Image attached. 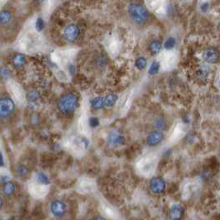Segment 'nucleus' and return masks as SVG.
<instances>
[{"label": "nucleus", "instance_id": "obj_9", "mask_svg": "<svg viewBox=\"0 0 220 220\" xmlns=\"http://www.w3.org/2000/svg\"><path fill=\"white\" fill-rule=\"evenodd\" d=\"M108 142L111 147H118L123 142V137L119 131L113 130L109 132L108 136Z\"/></svg>", "mask_w": 220, "mask_h": 220}, {"label": "nucleus", "instance_id": "obj_17", "mask_svg": "<svg viewBox=\"0 0 220 220\" xmlns=\"http://www.w3.org/2000/svg\"><path fill=\"white\" fill-rule=\"evenodd\" d=\"M15 185L12 182H6L2 187V194L6 196H11L14 194Z\"/></svg>", "mask_w": 220, "mask_h": 220}, {"label": "nucleus", "instance_id": "obj_24", "mask_svg": "<svg viewBox=\"0 0 220 220\" xmlns=\"http://www.w3.org/2000/svg\"><path fill=\"white\" fill-rule=\"evenodd\" d=\"M104 212H105V213L108 215L109 218H114V219H115V218H118L116 211L114 210V208H112V207H110V206L109 205H105L104 206Z\"/></svg>", "mask_w": 220, "mask_h": 220}, {"label": "nucleus", "instance_id": "obj_33", "mask_svg": "<svg viewBox=\"0 0 220 220\" xmlns=\"http://www.w3.org/2000/svg\"><path fill=\"white\" fill-rule=\"evenodd\" d=\"M132 99H129L128 98V100H127V101H126V103L124 104V106H123V109H124V113H126V112L128 111V109L130 108V105H131V103H132Z\"/></svg>", "mask_w": 220, "mask_h": 220}, {"label": "nucleus", "instance_id": "obj_18", "mask_svg": "<svg viewBox=\"0 0 220 220\" xmlns=\"http://www.w3.org/2000/svg\"><path fill=\"white\" fill-rule=\"evenodd\" d=\"M194 190V186L191 182H187L183 185L182 188V195L183 197L186 199L188 197L191 195L193 191Z\"/></svg>", "mask_w": 220, "mask_h": 220}, {"label": "nucleus", "instance_id": "obj_14", "mask_svg": "<svg viewBox=\"0 0 220 220\" xmlns=\"http://www.w3.org/2000/svg\"><path fill=\"white\" fill-rule=\"evenodd\" d=\"M170 217L172 219H180L183 213V207L179 203H174L170 209Z\"/></svg>", "mask_w": 220, "mask_h": 220}, {"label": "nucleus", "instance_id": "obj_10", "mask_svg": "<svg viewBox=\"0 0 220 220\" xmlns=\"http://www.w3.org/2000/svg\"><path fill=\"white\" fill-rule=\"evenodd\" d=\"M150 188L154 194H161L166 189V184L160 178H155L150 183Z\"/></svg>", "mask_w": 220, "mask_h": 220}, {"label": "nucleus", "instance_id": "obj_3", "mask_svg": "<svg viewBox=\"0 0 220 220\" xmlns=\"http://www.w3.org/2000/svg\"><path fill=\"white\" fill-rule=\"evenodd\" d=\"M77 106V98L72 94L63 95L58 101V109L65 114H72Z\"/></svg>", "mask_w": 220, "mask_h": 220}, {"label": "nucleus", "instance_id": "obj_21", "mask_svg": "<svg viewBox=\"0 0 220 220\" xmlns=\"http://www.w3.org/2000/svg\"><path fill=\"white\" fill-rule=\"evenodd\" d=\"M118 100V96L114 94H110L104 99V104L108 107L113 106Z\"/></svg>", "mask_w": 220, "mask_h": 220}, {"label": "nucleus", "instance_id": "obj_31", "mask_svg": "<svg viewBox=\"0 0 220 220\" xmlns=\"http://www.w3.org/2000/svg\"><path fill=\"white\" fill-rule=\"evenodd\" d=\"M10 75L9 71L7 68L0 69V77L2 79H7Z\"/></svg>", "mask_w": 220, "mask_h": 220}, {"label": "nucleus", "instance_id": "obj_30", "mask_svg": "<svg viewBox=\"0 0 220 220\" xmlns=\"http://www.w3.org/2000/svg\"><path fill=\"white\" fill-rule=\"evenodd\" d=\"M45 27V23H44V21L42 17H38L37 19V22H36V29L37 30L38 32L42 31L43 28Z\"/></svg>", "mask_w": 220, "mask_h": 220}, {"label": "nucleus", "instance_id": "obj_16", "mask_svg": "<svg viewBox=\"0 0 220 220\" xmlns=\"http://www.w3.org/2000/svg\"><path fill=\"white\" fill-rule=\"evenodd\" d=\"M13 15L8 10H2L0 12V25L5 26L12 21Z\"/></svg>", "mask_w": 220, "mask_h": 220}, {"label": "nucleus", "instance_id": "obj_23", "mask_svg": "<svg viewBox=\"0 0 220 220\" xmlns=\"http://www.w3.org/2000/svg\"><path fill=\"white\" fill-rule=\"evenodd\" d=\"M91 105L95 109H101L104 105V100L101 97H96L91 101Z\"/></svg>", "mask_w": 220, "mask_h": 220}, {"label": "nucleus", "instance_id": "obj_8", "mask_svg": "<svg viewBox=\"0 0 220 220\" xmlns=\"http://www.w3.org/2000/svg\"><path fill=\"white\" fill-rule=\"evenodd\" d=\"M51 212L54 216L56 217H61L66 213V206L64 202L61 200H54L52 201L50 206Z\"/></svg>", "mask_w": 220, "mask_h": 220}, {"label": "nucleus", "instance_id": "obj_36", "mask_svg": "<svg viewBox=\"0 0 220 220\" xmlns=\"http://www.w3.org/2000/svg\"><path fill=\"white\" fill-rule=\"evenodd\" d=\"M208 9V3H207V2L203 3V4L201 6V10L203 11V12H206Z\"/></svg>", "mask_w": 220, "mask_h": 220}, {"label": "nucleus", "instance_id": "obj_11", "mask_svg": "<svg viewBox=\"0 0 220 220\" xmlns=\"http://www.w3.org/2000/svg\"><path fill=\"white\" fill-rule=\"evenodd\" d=\"M203 60L209 64H214L218 59V51L214 48H208L203 54Z\"/></svg>", "mask_w": 220, "mask_h": 220}, {"label": "nucleus", "instance_id": "obj_20", "mask_svg": "<svg viewBox=\"0 0 220 220\" xmlns=\"http://www.w3.org/2000/svg\"><path fill=\"white\" fill-rule=\"evenodd\" d=\"M37 180L38 183L42 185H48L50 183V180L47 177V175L43 172H38L37 175Z\"/></svg>", "mask_w": 220, "mask_h": 220}, {"label": "nucleus", "instance_id": "obj_19", "mask_svg": "<svg viewBox=\"0 0 220 220\" xmlns=\"http://www.w3.org/2000/svg\"><path fill=\"white\" fill-rule=\"evenodd\" d=\"M161 47H162V46H161V43L159 41H152L149 45V49L152 54L159 53L161 51Z\"/></svg>", "mask_w": 220, "mask_h": 220}, {"label": "nucleus", "instance_id": "obj_29", "mask_svg": "<svg viewBox=\"0 0 220 220\" xmlns=\"http://www.w3.org/2000/svg\"><path fill=\"white\" fill-rule=\"evenodd\" d=\"M88 123H89V126H90V128H95L99 126V124H100V120H99V119L96 118V117L91 116L88 119Z\"/></svg>", "mask_w": 220, "mask_h": 220}, {"label": "nucleus", "instance_id": "obj_37", "mask_svg": "<svg viewBox=\"0 0 220 220\" xmlns=\"http://www.w3.org/2000/svg\"><path fill=\"white\" fill-rule=\"evenodd\" d=\"M69 71H70L71 74L75 73V71H76V70H75V67H74L73 66H71L69 67Z\"/></svg>", "mask_w": 220, "mask_h": 220}, {"label": "nucleus", "instance_id": "obj_12", "mask_svg": "<svg viewBox=\"0 0 220 220\" xmlns=\"http://www.w3.org/2000/svg\"><path fill=\"white\" fill-rule=\"evenodd\" d=\"M185 135V128L183 127L182 124H177L175 126V129L173 131L172 134L170 137V141L171 143H175L180 141Z\"/></svg>", "mask_w": 220, "mask_h": 220}, {"label": "nucleus", "instance_id": "obj_25", "mask_svg": "<svg viewBox=\"0 0 220 220\" xmlns=\"http://www.w3.org/2000/svg\"><path fill=\"white\" fill-rule=\"evenodd\" d=\"M160 66L161 65L158 61H154L152 62V64L151 65V66L148 69V74L151 76H153L155 74L158 73L159 70H160Z\"/></svg>", "mask_w": 220, "mask_h": 220}, {"label": "nucleus", "instance_id": "obj_32", "mask_svg": "<svg viewBox=\"0 0 220 220\" xmlns=\"http://www.w3.org/2000/svg\"><path fill=\"white\" fill-rule=\"evenodd\" d=\"M155 124H156V128H158L159 129H162V128H165V126H166V122H165V120H164L163 119H156Z\"/></svg>", "mask_w": 220, "mask_h": 220}, {"label": "nucleus", "instance_id": "obj_28", "mask_svg": "<svg viewBox=\"0 0 220 220\" xmlns=\"http://www.w3.org/2000/svg\"><path fill=\"white\" fill-rule=\"evenodd\" d=\"M175 39L174 37H169L167 40L166 41V42L164 44V47L166 48V50H171L175 47Z\"/></svg>", "mask_w": 220, "mask_h": 220}, {"label": "nucleus", "instance_id": "obj_6", "mask_svg": "<svg viewBox=\"0 0 220 220\" xmlns=\"http://www.w3.org/2000/svg\"><path fill=\"white\" fill-rule=\"evenodd\" d=\"M81 34V30L76 24H69L63 31L64 38L69 42H73L78 39Z\"/></svg>", "mask_w": 220, "mask_h": 220}, {"label": "nucleus", "instance_id": "obj_22", "mask_svg": "<svg viewBox=\"0 0 220 220\" xmlns=\"http://www.w3.org/2000/svg\"><path fill=\"white\" fill-rule=\"evenodd\" d=\"M40 98V94L37 90H31L27 94V99L30 102L37 101Z\"/></svg>", "mask_w": 220, "mask_h": 220}, {"label": "nucleus", "instance_id": "obj_7", "mask_svg": "<svg viewBox=\"0 0 220 220\" xmlns=\"http://www.w3.org/2000/svg\"><path fill=\"white\" fill-rule=\"evenodd\" d=\"M96 188L95 182L92 179L84 177L82 178L78 184V191L81 194H90L92 193Z\"/></svg>", "mask_w": 220, "mask_h": 220}, {"label": "nucleus", "instance_id": "obj_13", "mask_svg": "<svg viewBox=\"0 0 220 220\" xmlns=\"http://www.w3.org/2000/svg\"><path fill=\"white\" fill-rule=\"evenodd\" d=\"M162 138H163V135L161 132L154 131L150 133L149 136L147 137V143L150 146H156L161 142Z\"/></svg>", "mask_w": 220, "mask_h": 220}, {"label": "nucleus", "instance_id": "obj_4", "mask_svg": "<svg viewBox=\"0 0 220 220\" xmlns=\"http://www.w3.org/2000/svg\"><path fill=\"white\" fill-rule=\"evenodd\" d=\"M15 104L9 97L0 98V119H7L13 114Z\"/></svg>", "mask_w": 220, "mask_h": 220}, {"label": "nucleus", "instance_id": "obj_5", "mask_svg": "<svg viewBox=\"0 0 220 220\" xmlns=\"http://www.w3.org/2000/svg\"><path fill=\"white\" fill-rule=\"evenodd\" d=\"M89 147V141L85 137H74L70 141V148L76 155H81Z\"/></svg>", "mask_w": 220, "mask_h": 220}, {"label": "nucleus", "instance_id": "obj_2", "mask_svg": "<svg viewBox=\"0 0 220 220\" xmlns=\"http://www.w3.org/2000/svg\"><path fill=\"white\" fill-rule=\"evenodd\" d=\"M157 158L154 155H147L140 159L137 164V168L142 175L150 176L156 170Z\"/></svg>", "mask_w": 220, "mask_h": 220}, {"label": "nucleus", "instance_id": "obj_26", "mask_svg": "<svg viewBox=\"0 0 220 220\" xmlns=\"http://www.w3.org/2000/svg\"><path fill=\"white\" fill-rule=\"evenodd\" d=\"M16 173L17 175H19V176H25L28 174V169L27 167L23 165H18V166L16 167Z\"/></svg>", "mask_w": 220, "mask_h": 220}, {"label": "nucleus", "instance_id": "obj_34", "mask_svg": "<svg viewBox=\"0 0 220 220\" xmlns=\"http://www.w3.org/2000/svg\"><path fill=\"white\" fill-rule=\"evenodd\" d=\"M9 180V178L7 177V176H6V175H2V176H1V179H0V180H1V183H3V184H5L6 182H7V180Z\"/></svg>", "mask_w": 220, "mask_h": 220}, {"label": "nucleus", "instance_id": "obj_35", "mask_svg": "<svg viewBox=\"0 0 220 220\" xmlns=\"http://www.w3.org/2000/svg\"><path fill=\"white\" fill-rule=\"evenodd\" d=\"M4 165V159H3V156L2 153L0 152V167H2Z\"/></svg>", "mask_w": 220, "mask_h": 220}, {"label": "nucleus", "instance_id": "obj_38", "mask_svg": "<svg viewBox=\"0 0 220 220\" xmlns=\"http://www.w3.org/2000/svg\"><path fill=\"white\" fill-rule=\"evenodd\" d=\"M2 197L0 196V208H2Z\"/></svg>", "mask_w": 220, "mask_h": 220}, {"label": "nucleus", "instance_id": "obj_27", "mask_svg": "<svg viewBox=\"0 0 220 220\" xmlns=\"http://www.w3.org/2000/svg\"><path fill=\"white\" fill-rule=\"evenodd\" d=\"M135 66L138 70H143L145 67L147 66V60L145 59L144 57H140L136 61Z\"/></svg>", "mask_w": 220, "mask_h": 220}, {"label": "nucleus", "instance_id": "obj_1", "mask_svg": "<svg viewBox=\"0 0 220 220\" xmlns=\"http://www.w3.org/2000/svg\"><path fill=\"white\" fill-rule=\"evenodd\" d=\"M128 12L131 19L137 24H143L148 19V12L141 3L132 2L128 7Z\"/></svg>", "mask_w": 220, "mask_h": 220}, {"label": "nucleus", "instance_id": "obj_15", "mask_svg": "<svg viewBox=\"0 0 220 220\" xmlns=\"http://www.w3.org/2000/svg\"><path fill=\"white\" fill-rule=\"evenodd\" d=\"M12 64L15 68H21L26 64V57L23 54L17 53L13 55L12 58Z\"/></svg>", "mask_w": 220, "mask_h": 220}]
</instances>
